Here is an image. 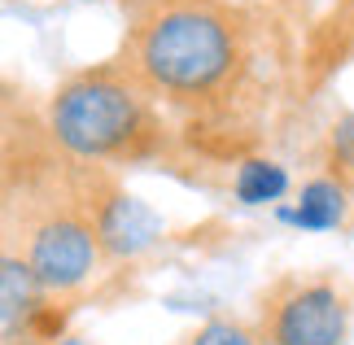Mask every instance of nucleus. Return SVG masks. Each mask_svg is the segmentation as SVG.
Wrapping results in <instances>:
<instances>
[{
	"label": "nucleus",
	"mask_w": 354,
	"mask_h": 345,
	"mask_svg": "<svg viewBox=\"0 0 354 345\" xmlns=\"http://www.w3.org/2000/svg\"><path fill=\"white\" fill-rule=\"evenodd\" d=\"M333 153L346 162V167H354V114L337 122V131H333Z\"/></svg>",
	"instance_id": "10"
},
{
	"label": "nucleus",
	"mask_w": 354,
	"mask_h": 345,
	"mask_svg": "<svg viewBox=\"0 0 354 345\" xmlns=\"http://www.w3.org/2000/svg\"><path fill=\"white\" fill-rule=\"evenodd\" d=\"M26 262H31L39 288H75L88 280L92 262H97V227L75 214H48L44 223L31 232L26 245Z\"/></svg>",
	"instance_id": "4"
},
{
	"label": "nucleus",
	"mask_w": 354,
	"mask_h": 345,
	"mask_svg": "<svg viewBox=\"0 0 354 345\" xmlns=\"http://www.w3.org/2000/svg\"><path fill=\"white\" fill-rule=\"evenodd\" d=\"M232 188H236L241 205H271V201H280L284 192H289V171H284L280 162L250 158V162H241Z\"/></svg>",
	"instance_id": "8"
},
{
	"label": "nucleus",
	"mask_w": 354,
	"mask_h": 345,
	"mask_svg": "<svg viewBox=\"0 0 354 345\" xmlns=\"http://www.w3.org/2000/svg\"><path fill=\"white\" fill-rule=\"evenodd\" d=\"M271 345H342L346 341V297L333 284H293L271 301L267 315Z\"/></svg>",
	"instance_id": "3"
},
{
	"label": "nucleus",
	"mask_w": 354,
	"mask_h": 345,
	"mask_svg": "<svg viewBox=\"0 0 354 345\" xmlns=\"http://www.w3.org/2000/svg\"><path fill=\"white\" fill-rule=\"evenodd\" d=\"M280 218L302 232H333L346 218V188L333 184V179H310L302 197L280 210Z\"/></svg>",
	"instance_id": "6"
},
{
	"label": "nucleus",
	"mask_w": 354,
	"mask_h": 345,
	"mask_svg": "<svg viewBox=\"0 0 354 345\" xmlns=\"http://www.w3.org/2000/svg\"><path fill=\"white\" fill-rule=\"evenodd\" d=\"M48 345H92V341H84V337H53Z\"/></svg>",
	"instance_id": "11"
},
{
	"label": "nucleus",
	"mask_w": 354,
	"mask_h": 345,
	"mask_svg": "<svg viewBox=\"0 0 354 345\" xmlns=\"http://www.w3.org/2000/svg\"><path fill=\"white\" fill-rule=\"evenodd\" d=\"M39 280L31 271L26 258L5 254V267H0V324H5V341L18 337V324H26L39 310Z\"/></svg>",
	"instance_id": "7"
},
{
	"label": "nucleus",
	"mask_w": 354,
	"mask_h": 345,
	"mask_svg": "<svg viewBox=\"0 0 354 345\" xmlns=\"http://www.w3.org/2000/svg\"><path fill=\"white\" fill-rule=\"evenodd\" d=\"M92 227H97V245L114 258H136L162 236L158 210L145 205L140 197H131V192H110V197L97 205Z\"/></svg>",
	"instance_id": "5"
},
{
	"label": "nucleus",
	"mask_w": 354,
	"mask_h": 345,
	"mask_svg": "<svg viewBox=\"0 0 354 345\" xmlns=\"http://www.w3.org/2000/svg\"><path fill=\"white\" fill-rule=\"evenodd\" d=\"M48 131L75 158H114L145 131V109L114 75H84L53 96Z\"/></svg>",
	"instance_id": "2"
},
{
	"label": "nucleus",
	"mask_w": 354,
	"mask_h": 345,
	"mask_svg": "<svg viewBox=\"0 0 354 345\" xmlns=\"http://www.w3.org/2000/svg\"><path fill=\"white\" fill-rule=\"evenodd\" d=\"M184 345H254V337L245 333L241 324H227V319H214L206 328H197Z\"/></svg>",
	"instance_id": "9"
},
{
	"label": "nucleus",
	"mask_w": 354,
	"mask_h": 345,
	"mask_svg": "<svg viewBox=\"0 0 354 345\" xmlns=\"http://www.w3.org/2000/svg\"><path fill=\"white\" fill-rule=\"evenodd\" d=\"M232 31L206 9H167L145 26L136 66L162 92H210L232 71Z\"/></svg>",
	"instance_id": "1"
}]
</instances>
